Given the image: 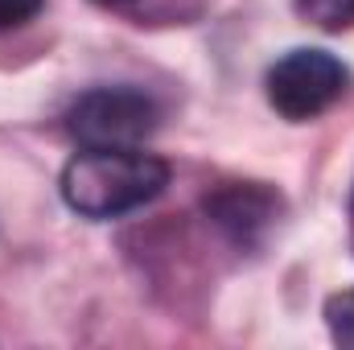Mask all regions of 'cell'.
Listing matches in <instances>:
<instances>
[{
	"mask_svg": "<svg viewBox=\"0 0 354 350\" xmlns=\"http://www.w3.org/2000/svg\"><path fill=\"white\" fill-rule=\"evenodd\" d=\"M330 326H334L338 342L354 347V293H342V297L330 301Z\"/></svg>",
	"mask_w": 354,
	"mask_h": 350,
	"instance_id": "obj_6",
	"label": "cell"
},
{
	"mask_svg": "<svg viewBox=\"0 0 354 350\" xmlns=\"http://www.w3.org/2000/svg\"><path fill=\"white\" fill-rule=\"evenodd\" d=\"M342 91L346 66L326 50H292L268 71V103L292 124L322 116L326 107L338 103Z\"/></svg>",
	"mask_w": 354,
	"mask_h": 350,
	"instance_id": "obj_3",
	"label": "cell"
},
{
	"mask_svg": "<svg viewBox=\"0 0 354 350\" xmlns=\"http://www.w3.org/2000/svg\"><path fill=\"white\" fill-rule=\"evenodd\" d=\"M157 103L136 87H99L87 91L66 124L83 149H145L157 132Z\"/></svg>",
	"mask_w": 354,
	"mask_h": 350,
	"instance_id": "obj_2",
	"label": "cell"
},
{
	"mask_svg": "<svg viewBox=\"0 0 354 350\" xmlns=\"http://www.w3.org/2000/svg\"><path fill=\"white\" fill-rule=\"evenodd\" d=\"M169 185V165L145 149H83L62 169V198L83 219H115L153 202Z\"/></svg>",
	"mask_w": 354,
	"mask_h": 350,
	"instance_id": "obj_1",
	"label": "cell"
},
{
	"mask_svg": "<svg viewBox=\"0 0 354 350\" xmlns=\"http://www.w3.org/2000/svg\"><path fill=\"white\" fill-rule=\"evenodd\" d=\"M37 12H41V0H0V33L4 29H21Z\"/></svg>",
	"mask_w": 354,
	"mask_h": 350,
	"instance_id": "obj_7",
	"label": "cell"
},
{
	"mask_svg": "<svg viewBox=\"0 0 354 350\" xmlns=\"http://www.w3.org/2000/svg\"><path fill=\"white\" fill-rule=\"evenodd\" d=\"M297 12L330 33L354 25V0H297Z\"/></svg>",
	"mask_w": 354,
	"mask_h": 350,
	"instance_id": "obj_5",
	"label": "cell"
},
{
	"mask_svg": "<svg viewBox=\"0 0 354 350\" xmlns=\"http://www.w3.org/2000/svg\"><path fill=\"white\" fill-rule=\"evenodd\" d=\"M95 4H120V0H95Z\"/></svg>",
	"mask_w": 354,
	"mask_h": 350,
	"instance_id": "obj_8",
	"label": "cell"
},
{
	"mask_svg": "<svg viewBox=\"0 0 354 350\" xmlns=\"http://www.w3.org/2000/svg\"><path fill=\"white\" fill-rule=\"evenodd\" d=\"M276 210H280V198L264 181H231L206 198V214L214 219V227L243 248H252L272 227Z\"/></svg>",
	"mask_w": 354,
	"mask_h": 350,
	"instance_id": "obj_4",
	"label": "cell"
}]
</instances>
